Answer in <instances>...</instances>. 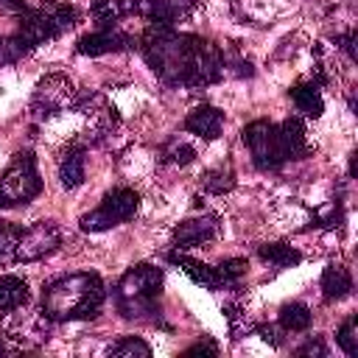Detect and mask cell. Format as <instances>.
<instances>
[{
	"instance_id": "6da1fadb",
	"label": "cell",
	"mask_w": 358,
	"mask_h": 358,
	"mask_svg": "<svg viewBox=\"0 0 358 358\" xmlns=\"http://www.w3.org/2000/svg\"><path fill=\"white\" fill-rule=\"evenodd\" d=\"M140 53L157 78L171 87L201 90L227 76L218 45L196 34H182L173 25L148 22L140 36Z\"/></svg>"
},
{
	"instance_id": "7a4b0ae2",
	"label": "cell",
	"mask_w": 358,
	"mask_h": 358,
	"mask_svg": "<svg viewBox=\"0 0 358 358\" xmlns=\"http://www.w3.org/2000/svg\"><path fill=\"white\" fill-rule=\"evenodd\" d=\"M106 299L103 280L95 271H78L59 277L42 288L39 310L48 322H76L98 316Z\"/></svg>"
},
{
	"instance_id": "3957f363",
	"label": "cell",
	"mask_w": 358,
	"mask_h": 358,
	"mask_svg": "<svg viewBox=\"0 0 358 358\" xmlns=\"http://www.w3.org/2000/svg\"><path fill=\"white\" fill-rule=\"evenodd\" d=\"M159 291H162V271L151 263H137L117 280L115 308L123 319L157 322L159 319Z\"/></svg>"
},
{
	"instance_id": "277c9868",
	"label": "cell",
	"mask_w": 358,
	"mask_h": 358,
	"mask_svg": "<svg viewBox=\"0 0 358 358\" xmlns=\"http://www.w3.org/2000/svg\"><path fill=\"white\" fill-rule=\"evenodd\" d=\"M76 22H78L76 6L48 0L42 6H36V8H25L20 14V22H17L14 34L28 45V50H34V48L62 36L64 31H70Z\"/></svg>"
},
{
	"instance_id": "5b68a950",
	"label": "cell",
	"mask_w": 358,
	"mask_h": 358,
	"mask_svg": "<svg viewBox=\"0 0 358 358\" xmlns=\"http://www.w3.org/2000/svg\"><path fill=\"white\" fill-rule=\"evenodd\" d=\"M42 193V176L31 151H17L0 173V207H20Z\"/></svg>"
},
{
	"instance_id": "8992f818",
	"label": "cell",
	"mask_w": 358,
	"mask_h": 358,
	"mask_svg": "<svg viewBox=\"0 0 358 358\" xmlns=\"http://www.w3.org/2000/svg\"><path fill=\"white\" fill-rule=\"evenodd\" d=\"M243 145L252 154L255 168L260 171H277L285 162H291L288 145H285V134L280 123H268V120H252L243 129Z\"/></svg>"
},
{
	"instance_id": "52a82bcc",
	"label": "cell",
	"mask_w": 358,
	"mask_h": 358,
	"mask_svg": "<svg viewBox=\"0 0 358 358\" xmlns=\"http://www.w3.org/2000/svg\"><path fill=\"white\" fill-rule=\"evenodd\" d=\"M137 210H140L137 190H131V187H115V190H109L101 199V204L92 213L81 215L78 224H81L84 232H103V229H112V227H120V224L131 221L137 215Z\"/></svg>"
},
{
	"instance_id": "ba28073f",
	"label": "cell",
	"mask_w": 358,
	"mask_h": 358,
	"mask_svg": "<svg viewBox=\"0 0 358 358\" xmlns=\"http://www.w3.org/2000/svg\"><path fill=\"white\" fill-rule=\"evenodd\" d=\"M76 98H78V92H76L73 81L64 73H50L34 87L31 112L36 120H45V117H53V115L76 106Z\"/></svg>"
},
{
	"instance_id": "9c48e42d",
	"label": "cell",
	"mask_w": 358,
	"mask_h": 358,
	"mask_svg": "<svg viewBox=\"0 0 358 358\" xmlns=\"http://www.w3.org/2000/svg\"><path fill=\"white\" fill-rule=\"evenodd\" d=\"M62 246V229L56 221H36L31 227L22 229L17 252H14V263H31L39 260L50 252H56Z\"/></svg>"
},
{
	"instance_id": "30bf717a",
	"label": "cell",
	"mask_w": 358,
	"mask_h": 358,
	"mask_svg": "<svg viewBox=\"0 0 358 358\" xmlns=\"http://www.w3.org/2000/svg\"><path fill=\"white\" fill-rule=\"evenodd\" d=\"M140 17L148 22H162V25H176L187 20L196 8V0H134L131 6Z\"/></svg>"
},
{
	"instance_id": "8fae6325",
	"label": "cell",
	"mask_w": 358,
	"mask_h": 358,
	"mask_svg": "<svg viewBox=\"0 0 358 358\" xmlns=\"http://www.w3.org/2000/svg\"><path fill=\"white\" fill-rule=\"evenodd\" d=\"M134 45V39L129 34H123L120 28L109 25V28H98L92 34H84L76 45V50L81 56H103V53H117V50H129Z\"/></svg>"
},
{
	"instance_id": "7c38bea8",
	"label": "cell",
	"mask_w": 358,
	"mask_h": 358,
	"mask_svg": "<svg viewBox=\"0 0 358 358\" xmlns=\"http://www.w3.org/2000/svg\"><path fill=\"white\" fill-rule=\"evenodd\" d=\"M218 235V221L213 215H196V218H185L176 229H173V246L176 249H193L201 246L207 241H213Z\"/></svg>"
},
{
	"instance_id": "4fadbf2b",
	"label": "cell",
	"mask_w": 358,
	"mask_h": 358,
	"mask_svg": "<svg viewBox=\"0 0 358 358\" xmlns=\"http://www.w3.org/2000/svg\"><path fill=\"white\" fill-rule=\"evenodd\" d=\"M221 129H224V112L218 106H210V103H201L196 106L187 117H185V131L201 137V140H215L221 137Z\"/></svg>"
},
{
	"instance_id": "5bb4252c",
	"label": "cell",
	"mask_w": 358,
	"mask_h": 358,
	"mask_svg": "<svg viewBox=\"0 0 358 358\" xmlns=\"http://www.w3.org/2000/svg\"><path fill=\"white\" fill-rule=\"evenodd\" d=\"M168 263L176 266V268H182L196 285H201V288H207V291L224 288V280H221L218 268H213V266H207V263H201V260H193V257H187V255L171 252V255H168Z\"/></svg>"
},
{
	"instance_id": "9a60e30c",
	"label": "cell",
	"mask_w": 358,
	"mask_h": 358,
	"mask_svg": "<svg viewBox=\"0 0 358 358\" xmlns=\"http://www.w3.org/2000/svg\"><path fill=\"white\" fill-rule=\"evenodd\" d=\"M84 145L70 143L59 157V182L64 190H76L84 182Z\"/></svg>"
},
{
	"instance_id": "2e32d148",
	"label": "cell",
	"mask_w": 358,
	"mask_h": 358,
	"mask_svg": "<svg viewBox=\"0 0 358 358\" xmlns=\"http://www.w3.org/2000/svg\"><path fill=\"white\" fill-rule=\"evenodd\" d=\"M350 291H352L350 268L341 266V263H327L324 271H322V296L327 302H336V299H344Z\"/></svg>"
},
{
	"instance_id": "e0dca14e",
	"label": "cell",
	"mask_w": 358,
	"mask_h": 358,
	"mask_svg": "<svg viewBox=\"0 0 358 358\" xmlns=\"http://www.w3.org/2000/svg\"><path fill=\"white\" fill-rule=\"evenodd\" d=\"M291 101L296 106V112H302L305 117H322L324 112V101H322V92H319V84L316 81H302V84H294L291 90Z\"/></svg>"
},
{
	"instance_id": "ac0fdd59",
	"label": "cell",
	"mask_w": 358,
	"mask_h": 358,
	"mask_svg": "<svg viewBox=\"0 0 358 358\" xmlns=\"http://www.w3.org/2000/svg\"><path fill=\"white\" fill-rule=\"evenodd\" d=\"M280 126H282V134H285V145H288L291 159H305L313 151V145L308 140V131H305V123L299 117H285Z\"/></svg>"
},
{
	"instance_id": "d6986e66",
	"label": "cell",
	"mask_w": 358,
	"mask_h": 358,
	"mask_svg": "<svg viewBox=\"0 0 358 358\" xmlns=\"http://www.w3.org/2000/svg\"><path fill=\"white\" fill-rule=\"evenodd\" d=\"M28 302V282L22 277H0V313L20 310Z\"/></svg>"
},
{
	"instance_id": "ffe728a7",
	"label": "cell",
	"mask_w": 358,
	"mask_h": 358,
	"mask_svg": "<svg viewBox=\"0 0 358 358\" xmlns=\"http://www.w3.org/2000/svg\"><path fill=\"white\" fill-rule=\"evenodd\" d=\"M257 255L263 263H271L277 268H288L302 260V255L288 243H263V246H257Z\"/></svg>"
},
{
	"instance_id": "44dd1931",
	"label": "cell",
	"mask_w": 358,
	"mask_h": 358,
	"mask_svg": "<svg viewBox=\"0 0 358 358\" xmlns=\"http://www.w3.org/2000/svg\"><path fill=\"white\" fill-rule=\"evenodd\" d=\"M280 327L285 333H302L310 327V308L302 302H288L280 308Z\"/></svg>"
},
{
	"instance_id": "7402d4cb",
	"label": "cell",
	"mask_w": 358,
	"mask_h": 358,
	"mask_svg": "<svg viewBox=\"0 0 358 358\" xmlns=\"http://www.w3.org/2000/svg\"><path fill=\"white\" fill-rule=\"evenodd\" d=\"M159 157H162V162L165 165H190L193 159H196V148L185 140V137H179V134H173L165 145H162V151H159Z\"/></svg>"
},
{
	"instance_id": "603a6c76",
	"label": "cell",
	"mask_w": 358,
	"mask_h": 358,
	"mask_svg": "<svg viewBox=\"0 0 358 358\" xmlns=\"http://www.w3.org/2000/svg\"><path fill=\"white\" fill-rule=\"evenodd\" d=\"M201 187L213 196H221V193H229L235 187V171L229 165H218V168H210L204 171L201 176Z\"/></svg>"
},
{
	"instance_id": "cb8c5ba5",
	"label": "cell",
	"mask_w": 358,
	"mask_h": 358,
	"mask_svg": "<svg viewBox=\"0 0 358 358\" xmlns=\"http://www.w3.org/2000/svg\"><path fill=\"white\" fill-rule=\"evenodd\" d=\"M126 11H129V6H126L123 0H92V3H90V14H92V20H95L101 28L115 25Z\"/></svg>"
},
{
	"instance_id": "d4e9b609",
	"label": "cell",
	"mask_w": 358,
	"mask_h": 358,
	"mask_svg": "<svg viewBox=\"0 0 358 358\" xmlns=\"http://www.w3.org/2000/svg\"><path fill=\"white\" fill-rule=\"evenodd\" d=\"M22 227L11 221H0V263H14V252L20 243Z\"/></svg>"
},
{
	"instance_id": "484cf974",
	"label": "cell",
	"mask_w": 358,
	"mask_h": 358,
	"mask_svg": "<svg viewBox=\"0 0 358 358\" xmlns=\"http://www.w3.org/2000/svg\"><path fill=\"white\" fill-rule=\"evenodd\" d=\"M109 355H123V358L140 355V358H148L151 355V347L143 338H137V336H123L120 341L109 344Z\"/></svg>"
},
{
	"instance_id": "4316f807",
	"label": "cell",
	"mask_w": 358,
	"mask_h": 358,
	"mask_svg": "<svg viewBox=\"0 0 358 358\" xmlns=\"http://www.w3.org/2000/svg\"><path fill=\"white\" fill-rule=\"evenodd\" d=\"M336 341H338V347H341L350 358L358 355V316H347V319H344V324H341L338 333H336Z\"/></svg>"
},
{
	"instance_id": "83f0119b",
	"label": "cell",
	"mask_w": 358,
	"mask_h": 358,
	"mask_svg": "<svg viewBox=\"0 0 358 358\" xmlns=\"http://www.w3.org/2000/svg\"><path fill=\"white\" fill-rule=\"evenodd\" d=\"M28 45L17 36V34H8V36H0V64H14L20 62L22 56H28Z\"/></svg>"
},
{
	"instance_id": "f1b7e54d",
	"label": "cell",
	"mask_w": 358,
	"mask_h": 358,
	"mask_svg": "<svg viewBox=\"0 0 358 358\" xmlns=\"http://www.w3.org/2000/svg\"><path fill=\"white\" fill-rule=\"evenodd\" d=\"M218 274L224 280V288L227 285H238V280L246 274V260L243 257H229V260H224L218 266Z\"/></svg>"
},
{
	"instance_id": "f546056e",
	"label": "cell",
	"mask_w": 358,
	"mask_h": 358,
	"mask_svg": "<svg viewBox=\"0 0 358 358\" xmlns=\"http://www.w3.org/2000/svg\"><path fill=\"white\" fill-rule=\"evenodd\" d=\"M313 227H336L338 221H341V207H338V201H330L327 207H322L316 215H313Z\"/></svg>"
},
{
	"instance_id": "4dcf8cb0",
	"label": "cell",
	"mask_w": 358,
	"mask_h": 358,
	"mask_svg": "<svg viewBox=\"0 0 358 358\" xmlns=\"http://www.w3.org/2000/svg\"><path fill=\"white\" fill-rule=\"evenodd\" d=\"M296 355H327V347H324L322 336H313L302 347H296Z\"/></svg>"
},
{
	"instance_id": "1f68e13d",
	"label": "cell",
	"mask_w": 358,
	"mask_h": 358,
	"mask_svg": "<svg viewBox=\"0 0 358 358\" xmlns=\"http://www.w3.org/2000/svg\"><path fill=\"white\" fill-rule=\"evenodd\" d=\"M336 45H338L352 62L358 59V53H355V31H352V28H350L347 34H338V36H336Z\"/></svg>"
},
{
	"instance_id": "d6a6232c",
	"label": "cell",
	"mask_w": 358,
	"mask_h": 358,
	"mask_svg": "<svg viewBox=\"0 0 358 358\" xmlns=\"http://www.w3.org/2000/svg\"><path fill=\"white\" fill-rule=\"evenodd\" d=\"M252 330H255L257 336H263L271 347H280V344H282V336H280L277 327H271V324H257V327H252Z\"/></svg>"
},
{
	"instance_id": "836d02e7",
	"label": "cell",
	"mask_w": 358,
	"mask_h": 358,
	"mask_svg": "<svg viewBox=\"0 0 358 358\" xmlns=\"http://www.w3.org/2000/svg\"><path fill=\"white\" fill-rule=\"evenodd\" d=\"M185 355H218V347H215L213 341H199V344L187 347Z\"/></svg>"
}]
</instances>
